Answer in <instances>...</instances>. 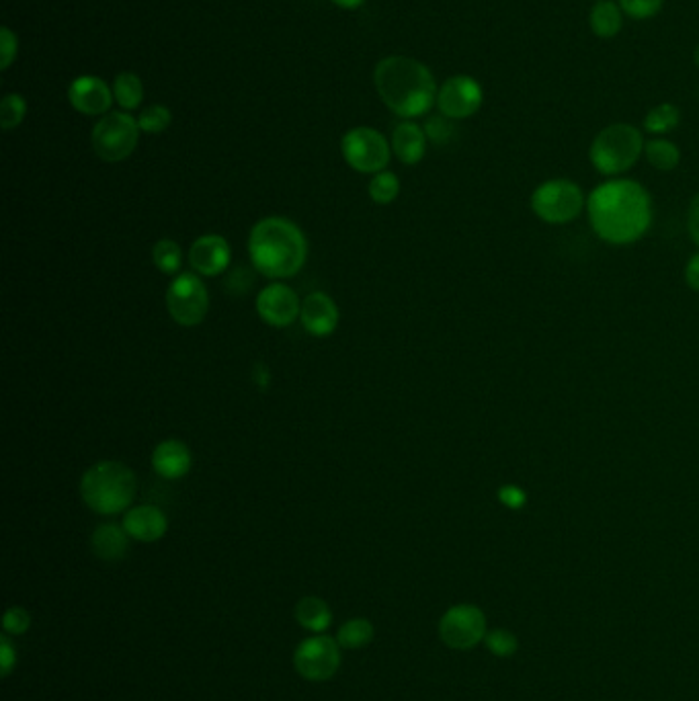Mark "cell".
<instances>
[{
  "label": "cell",
  "mask_w": 699,
  "mask_h": 701,
  "mask_svg": "<svg viewBox=\"0 0 699 701\" xmlns=\"http://www.w3.org/2000/svg\"><path fill=\"white\" fill-rule=\"evenodd\" d=\"M3 628L11 636H23L31 628V615L23 607H11L7 609L3 617Z\"/></svg>",
  "instance_id": "obj_34"
},
{
  "label": "cell",
  "mask_w": 699,
  "mask_h": 701,
  "mask_svg": "<svg viewBox=\"0 0 699 701\" xmlns=\"http://www.w3.org/2000/svg\"><path fill=\"white\" fill-rule=\"evenodd\" d=\"M138 480L123 462H97L80 478V497L97 515H119L132 509Z\"/></svg>",
  "instance_id": "obj_4"
},
{
  "label": "cell",
  "mask_w": 699,
  "mask_h": 701,
  "mask_svg": "<svg viewBox=\"0 0 699 701\" xmlns=\"http://www.w3.org/2000/svg\"><path fill=\"white\" fill-rule=\"evenodd\" d=\"M171 123H173V113L164 105H148L138 117V126L144 134L167 132Z\"/></svg>",
  "instance_id": "obj_29"
},
{
  "label": "cell",
  "mask_w": 699,
  "mask_h": 701,
  "mask_svg": "<svg viewBox=\"0 0 699 701\" xmlns=\"http://www.w3.org/2000/svg\"><path fill=\"white\" fill-rule=\"evenodd\" d=\"M130 535L123 529V525L117 523H103L93 531L91 548L93 554L103 562H119L128 554L130 548Z\"/></svg>",
  "instance_id": "obj_20"
},
{
  "label": "cell",
  "mask_w": 699,
  "mask_h": 701,
  "mask_svg": "<svg viewBox=\"0 0 699 701\" xmlns=\"http://www.w3.org/2000/svg\"><path fill=\"white\" fill-rule=\"evenodd\" d=\"M591 31L601 39H611L622 31L624 11L613 0H597L589 15Z\"/></svg>",
  "instance_id": "obj_22"
},
{
  "label": "cell",
  "mask_w": 699,
  "mask_h": 701,
  "mask_svg": "<svg viewBox=\"0 0 699 701\" xmlns=\"http://www.w3.org/2000/svg\"><path fill=\"white\" fill-rule=\"evenodd\" d=\"M0 665H3V677H9L17 665V652L7 636L0 638Z\"/></svg>",
  "instance_id": "obj_37"
},
{
  "label": "cell",
  "mask_w": 699,
  "mask_h": 701,
  "mask_svg": "<svg viewBox=\"0 0 699 701\" xmlns=\"http://www.w3.org/2000/svg\"><path fill=\"white\" fill-rule=\"evenodd\" d=\"M685 281L693 292H699V253H695L685 267Z\"/></svg>",
  "instance_id": "obj_39"
},
{
  "label": "cell",
  "mask_w": 699,
  "mask_h": 701,
  "mask_svg": "<svg viewBox=\"0 0 699 701\" xmlns=\"http://www.w3.org/2000/svg\"><path fill=\"white\" fill-rule=\"evenodd\" d=\"M620 9L624 11V15L636 19V21H644V19H652L661 13L665 0H620Z\"/></svg>",
  "instance_id": "obj_33"
},
{
  "label": "cell",
  "mask_w": 699,
  "mask_h": 701,
  "mask_svg": "<svg viewBox=\"0 0 699 701\" xmlns=\"http://www.w3.org/2000/svg\"><path fill=\"white\" fill-rule=\"evenodd\" d=\"M296 622L312 634H322L333 624V611L320 597H304L296 605Z\"/></svg>",
  "instance_id": "obj_21"
},
{
  "label": "cell",
  "mask_w": 699,
  "mask_h": 701,
  "mask_svg": "<svg viewBox=\"0 0 699 701\" xmlns=\"http://www.w3.org/2000/svg\"><path fill=\"white\" fill-rule=\"evenodd\" d=\"M249 257L253 267L269 279L294 277L306 265L308 240L292 220L269 216L251 230Z\"/></svg>",
  "instance_id": "obj_3"
},
{
  "label": "cell",
  "mask_w": 699,
  "mask_h": 701,
  "mask_svg": "<svg viewBox=\"0 0 699 701\" xmlns=\"http://www.w3.org/2000/svg\"><path fill=\"white\" fill-rule=\"evenodd\" d=\"M333 3L341 9H347V11H353V9H359L361 5H365V0H333Z\"/></svg>",
  "instance_id": "obj_40"
},
{
  "label": "cell",
  "mask_w": 699,
  "mask_h": 701,
  "mask_svg": "<svg viewBox=\"0 0 699 701\" xmlns=\"http://www.w3.org/2000/svg\"><path fill=\"white\" fill-rule=\"evenodd\" d=\"M454 119H449L445 115H433L427 119L425 123V134H427V140H431L433 144L437 146H443V144H449L451 138L456 136V128H454V123H451Z\"/></svg>",
  "instance_id": "obj_32"
},
{
  "label": "cell",
  "mask_w": 699,
  "mask_h": 701,
  "mask_svg": "<svg viewBox=\"0 0 699 701\" xmlns=\"http://www.w3.org/2000/svg\"><path fill=\"white\" fill-rule=\"evenodd\" d=\"M693 58H695V64H697V68H699V46L695 48V56H693Z\"/></svg>",
  "instance_id": "obj_41"
},
{
  "label": "cell",
  "mask_w": 699,
  "mask_h": 701,
  "mask_svg": "<svg viewBox=\"0 0 699 701\" xmlns=\"http://www.w3.org/2000/svg\"><path fill=\"white\" fill-rule=\"evenodd\" d=\"M644 156L656 171H665V173L677 169V164L681 160L679 148L665 138L648 140L644 146Z\"/></svg>",
  "instance_id": "obj_24"
},
{
  "label": "cell",
  "mask_w": 699,
  "mask_h": 701,
  "mask_svg": "<svg viewBox=\"0 0 699 701\" xmlns=\"http://www.w3.org/2000/svg\"><path fill=\"white\" fill-rule=\"evenodd\" d=\"M392 152L394 156L402 162L408 164V167H413V164H419L425 158L427 152V134L425 130L415 121H402L394 128L392 132Z\"/></svg>",
  "instance_id": "obj_19"
},
{
  "label": "cell",
  "mask_w": 699,
  "mask_h": 701,
  "mask_svg": "<svg viewBox=\"0 0 699 701\" xmlns=\"http://www.w3.org/2000/svg\"><path fill=\"white\" fill-rule=\"evenodd\" d=\"M499 501L507 507V509H513V511H519L525 507L527 503V494L515 486V484H505L499 488Z\"/></svg>",
  "instance_id": "obj_36"
},
{
  "label": "cell",
  "mask_w": 699,
  "mask_h": 701,
  "mask_svg": "<svg viewBox=\"0 0 699 701\" xmlns=\"http://www.w3.org/2000/svg\"><path fill=\"white\" fill-rule=\"evenodd\" d=\"M113 95L123 111H134L144 101V82L136 72H119L113 82Z\"/></svg>",
  "instance_id": "obj_23"
},
{
  "label": "cell",
  "mask_w": 699,
  "mask_h": 701,
  "mask_svg": "<svg viewBox=\"0 0 699 701\" xmlns=\"http://www.w3.org/2000/svg\"><path fill=\"white\" fill-rule=\"evenodd\" d=\"M589 220L599 238L611 244L640 240L652 220L650 195L630 179H613L599 185L587 201Z\"/></svg>",
  "instance_id": "obj_1"
},
{
  "label": "cell",
  "mask_w": 699,
  "mask_h": 701,
  "mask_svg": "<svg viewBox=\"0 0 699 701\" xmlns=\"http://www.w3.org/2000/svg\"><path fill=\"white\" fill-rule=\"evenodd\" d=\"M302 312V300L296 294L294 287L285 285L281 281L265 285L257 296V314L259 318L275 328L292 326L296 320H300Z\"/></svg>",
  "instance_id": "obj_13"
},
{
  "label": "cell",
  "mask_w": 699,
  "mask_h": 701,
  "mask_svg": "<svg viewBox=\"0 0 699 701\" xmlns=\"http://www.w3.org/2000/svg\"><path fill=\"white\" fill-rule=\"evenodd\" d=\"M484 644L492 654L499 656V658H509L519 650L517 636L511 630H503V628L486 632Z\"/></svg>",
  "instance_id": "obj_31"
},
{
  "label": "cell",
  "mask_w": 699,
  "mask_h": 701,
  "mask_svg": "<svg viewBox=\"0 0 699 701\" xmlns=\"http://www.w3.org/2000/svg\"><path fill=\"white\" fill-rule=\"evenodd\" d=\"M583 189L568 179L542 183L531 195V210L546 224H568L585 210Z\"/></svg>",
  "instance_id": "obj_7"
},
{
  "label": "cell",
  "mask_w": 699,
  "mask_h": 701,
  "mask_svg": "<svg viewBox=\"0 0 699 701\" xmlns=\"http://www.w3.org/2000/svg\"><path fill=\"white\" fill-rule=\"evenodd\" d=\"M339 306L335 300L324 294V292H314L308 294L302 300V312H300V322L304 326V331L316 339H326L331 337L337 326H339Z\"/></svg>",
  "instance_id": "obj_16"
},
{
  "label": "cell",
  "mask_w": 699,
  "mask_h": 701,
  "mask_svg": "<svg viewBox=\"0 0 699 701\" xmlns=\"http://www.w3.org/2000/svg\"><path fill=\"white\" fill-rule=\"evenodd\" d=\"M644 136L630 123H613L601 130L589 150L593 167L607 177L630 171L644 154Z\"/></svg>",
  "instance_id": "obj_5"
},
{
  "label": "cell",
  "mask_w": 699,
  "mask_h": 701,
  "mask_svg": "<svg viewBox=\"0 0 699 701\" xmlns=\"http://www.w3.org/2000/svg\"><path fill=\"white\" fill-rule=\"evenodd\" d=\"M374 85L384 105L398 117L413 119L429 113L437 103L433 72L408 56H388L374 70Z\"/></svg>",
  "instance_id": "obj_2"
},
{
  "label": "cell",
  "mask_w": 699,
  "mask_h": 701,
  "mask_svg": "<svg viewBox=\"0 0 699 701\" xmlns=\"http://www.w3.org/2000/svg\"><path fill=\"white\" fill-rule=\"evenodd\" d=\"M369 199H372L374 203L378 205H390L398 199L400 195V181L394 173L390 171H382L378 175L372 177V181H369Z\"/></svg>",
  "instance_id": "obj_28"
},
{
  "label": "cell",
  "mask_w": 699,
  "mask_h": 701,
  "mask_svg": "<svg viewBox=\"0 0 699 701\" xmlns=\"http://www.w3.org/2000/svg\"><path fill=\"white\" fill-rule=\"evenodd\" d=\"M484 101L480 82L468 74L447 78L437 91V109L449 119L472 117Z\"/></svg>",
  "instance_id": "obj_12"
},
{
  "label": "cell",
  "mask_w": 699,
  "mask_h": 701,
  "mask_svg": "<svg viewBox=\"0 0 699 701\" xmlns=\"http://www.w3.org/2000/svg\"><path fill=\"white\" fill-rule=\"evenodd\" d=\"M27 115V101L19 93H9L0 103V126L5 132L19 128Z\"/></svg>",
  "instance_id": "obj_30"
},
{
  "label": "cell",
  "mask_w": 699,
  "mask_h": 701,
  "mask_svg": "<svg viewBox=\"0 0 699 701\" xmlns=\"http://www.w3.org/2000/svg\"><path fill=\"white\" fill-rule=\"evenodd\" d=\"M121 525L132 540L142 544H154L169 531V519L156 505H138L128 509Z\"/></svg>",
  "instance_id": "obj_17"
},
{
  "label": "cell",
  "mask_w": 699,
  "mask_h": 701,
  "mask_svg": "<svg viewBox=\"0 0 699 701\" xmlns=\"http://www.w3.org/2000/svg\"><path fill=\"white\" fill-rule=\"evenodd\" d=\"M232 261L230 242L220 234H203L189 249V265L193 273L203 277L222 275Z\"/></svg>",
  "instance_id": "obj_15"
},
{
  "label": "cell",
  "mask_w": 699,
  "mask_h": 701,
  "mask_svg": "<svg viewBox=\"0 0 699 701\" xmlns=\"http://www.w3.org/2000/svg\"><path fill=\"white\" fill-rule=\"evenodd\" d=\"M193 464L191 449L179 439H164L152 451V468L162 480H179Z\"/></svg>",
  "instance_id": "obj_18"
},
{
  "label": "cell",
  "mask_w": 699,
  "mask_h": 701,
  "mask_svg": "<svg viewBox=\"0 0 699 701\" xmlns=\"http://www.w3.org/2000/svg\"><path fill=\"white\" fill-rule=\"evenodd\" d=\"M679 121H681V111L673 103H661L646 113L644 130L654 136H665L679 126Z\"/></svg>",
  "instance_id": "obj_27"
},
{
  "label": "cell",
  "mask_w": 699,
  "mask_h": 701,
  "mask_svg": "<svg viewBox=\"0 0 699 701\" xmlns=\"http://www.w3.org/2000/svg\"><path fill=\"white\" fill-rule=\"evenodd\" d=\"M68 101L78 113L93 117L111 113L115 95L103 78L93 74H82L70 82Z\"/></svg>",
  "instance_id": "obj_14"
},
{
  "label": "cell",
  "mask_w": 699,
  "mask_h": 701,
  "mask_svg": "<svg viewBox=\"0 0 699 701\" xmlns=\"http://www.w3.org/2000/svg\"><path fill=\"white\" fill-rule=\"evenodd\" d=\"M687 228H689V236L691 240L699 246V193L691 199L689 203V212H687Z\"/></svg>",
  "instance_id": "obj_38"
},
{
  "label": "cell",
  "mask_w": 699,
  "mask_h": 701,
  "mask_svg": "<svg viewBox=\"0 0 699 701\" xmlns=\"http://www.w3.org/2000/svg\"><path fill=\"white\" fill-rule=\"evenodd\" d=\"M345 162L357 173L378 175L392 158V144L374 128H353L341 140Z\"/></svg>",
  "instance_id": "obj_8"
},
{
  "label": "cell",
  "mask_w": 699,
  "mask_h": 701,
  "mask_svg": "<svg viewBox=\"0 0 699 701\" xmlns=\"http://www.w3.org/2000/svg\"><path fill=\"white\" fill-rule=\"evenodd\" d=\"M164 304L171 318L181 326H197L210 312L208 287L197 273H179L171 281Z\"/></svg>",
  "instance_id": "obj_9"
},
{
  "label": "cell",
  "mask_w": 699,
  "mask_h": 701,
  "mask_svg": "<svg viewBox=\"0 0 699 701\" xmlns=\"http://www.w3.org/2000/svg\"><path fill=\"white\" fill-rule=\"evenodd\" d=\"M152 261L156 269L164 275H179L183 267L181 244L171 238H160L152 249Z\"/></svg>",
  "instance_id": "obj_26"
},
{
  "label": "cell",
  "mask_w": 699,
  "mask_h": 701,
  "mask_svg": "<svg viewBox=\"0 0 699 701\" xmlns=\"http://www.w3.org/2000/svg\"><path fill=\"white\" fill-rule=\"evenodd\" d=\"M294 667L300 677L312 683L333 679L341 667V646L337 638L316 634L300 642L294 652Z\"/></svg>",
  "instance_id": "obj_11"
},
{
  "label": "cell",
  "mask_w": 699,
  "mask_h": 701,
  "mask_svg": "<svg viewBox=\"0 0 699 701\" xmlns=\"http://www.w3.org/2000/svg\"><path fill=\"white\" fill-rule=\"evenodd\" d=\"M374 634H376V630H374L372 622L365 620V617H353V620L345 622L339 628L337 642L345 650H359L374 640Z\"/></svg>",
  "instance_id": "obj_25"
},
{
  "label": "cell",
  "mask_w": 699,
  "mask_h": 701,
  "mask_svg": "<svg viewBox=\"0 0 699 701\" xmlns=\"http://www.w3.org/2000/svg\"><path fill=\"white\" fill-rule=\"evenodd\" d=\"M486 615L472 603L449 607L439 620V638L451 650H472L486 638Z\"/></svg>",
  "instance_id": "obj_10"
},
{
  "label": "cell",
  "mask_w": 699,
  "mask_h": 701,
  "mask_svg": "<svg viewBox=\"0 0 699 701\" xmlns=\"http://www.w3.org/2000/svg\"><path fill=\"white\" fill-rule=\"evenodd\" d=\"M138 119L128 111H111L93 128L91 142L95 154L105 162H121L134 154L140 142Z\"/></svg>",
  "instance_id": "obj_6"
},
{
  "label": "cell",
  "mask_w": 699,
  "mask_h": 701,
  "mask_svg": "<svg viewBox=\"0 0 699 701\" xmlns=\"http://www.w3.org/2000/svg\"><path fill=\"white\" fill-rule=\"evenodd\" d=\"M0 52H3V62H0V70H9L13 60L17 58V50H19V41H17V35L9 29V27H3L0 29Z\"/></svg>",
  "instance_id": "obj_35"
}]
</instances>
